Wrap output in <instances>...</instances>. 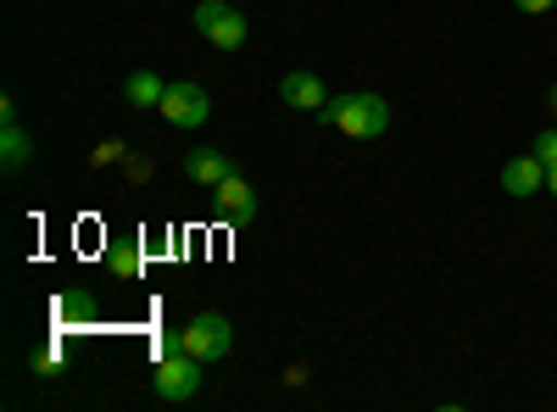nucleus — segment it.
Listing matches in <instances>:
<instances>
[{
  "label": "nucleus",
  "mask_w": 557,
  "mask_h": 412,
  "mask_svg": "<svg viewBox=\"0 0 557 412\" xmlns=\"http://www.w3.org/2000/svg\"><path fill=\"white\" fill-rule=\"evenodd\" d=\"M323 123H335L341 134H351V140H380V134L391 128V101L374 96V89H362V96H341L318 112Z\"/></svg>",
  "instance_id": "f257e3e1"
},
{
  "label": "nucleus",
  "mask_w": 557,
  "mask_h": 412,
  "mask_svg": "<svg viewBox=\"0 0 557 412\" xmlns=\"http://www.w3.org/2000/svg\"><path fill=\"white\" fill-rule=\"evenodd\" d=\"M201 369L207 362L201 357H190V351H168V357H157V396L162 401H190V396H201Z\"/></svg>",
  "instance_id": "f03ea898"
},
{
  "label": "nucleus",
  "mask_w": 557,
  "mask_h": 412,
  "mask_svg": "<svg viewBox=\"0 0 557 412\" xmlns=\"http://www.w3.org/2000/svg\"><path fill=\"white\" fill-rule=\"evenodd\" d=\"M196 34L207 45H218V51H240L246 45V17H240V7H228V0H201L196 7Z\"/></svg>",
  "instance_id": "7ed1b4c3"
},
{
  "label": "nucleus",
  "mask_w": 557,
  "mask_h": 412,
  "mask_svg": "<svg viewBox=\"0 0 557 412\" xmlns=\"http://www.w3.org/2000/svg\"><path fill=\"white\" fill-rule=\"evenodd\" d=\"M178 335H184V351L201 357V362H218V357H228V346H235V329H228V317H223V312H201V317H190V324H184Z\"/></svg>",
  "instance_id": "20e7f679"
},
{
  "label": "nucleus",
  "mask_w": 557,
  "mask_h": 412,
  "mask_svg": "<svg viewBox=\"0 0 557 412\" xmlns=\"http://www.w3.org/2000/svg\"><path fill=\"white\" fill-rule=\"evenodd\" d=\"M173 128H201L207 117H212V96L201 84H168V96H162V107H157Z\"/></svg>",
  "instance_id": "39448f33"
},
{
  "label": "nucleus",
  "mask_w": 557,
  "mask_h": 412,
  "mask_svg": "<svg viewBox=\"0 0 557 412\" xmlns=\"http://www.w3.org/2000/svg\"><path fill=\"white\" fill-rule=\"evenodd\" d=\"M212 201H218V212H223L228 223H251V217H257V190L246 185L240 173H228L223 185L212 190Z\"/></svg>",
  "instance_id": "423d86ee"
},
{
  "label": "nucleus",
  "mask_w": 557,
  "mask_h": 412,
  "mask_svg": "<svg viewBox=\"0 0 557 412\" xmlns=\"http://www.w3.org/2000/svg\"><path fill=\"white\" fill-rule=\"evenodd\" d=\"M278 96H285V107H296V112H323L330 107V89H323L318 73H290L285 84H278Z\"/></svg>",
  "instance_id": "0eeeda50"
},
{
  "label": "nucleus",
  "mask_w": 557,
  "mask_h": 412,
  "mask_svg": "<svg viewBox=\"0 0 557 412\" xmlns=\"http://www.w3.org/2000/svg\"><path fill=\"white\" fill-rule=\"evenodd\" d=\"M184 173L196 178V185H207V190H218L228 173H235V162H228L223 151H212V146H196V151H184Z\"/></svg>",
  "instance_id": "6e6552de"
},
{
  "label": "nucleus",
  "mask_w": 557,
  "mask_h": 412,
  "mask_svg": "<svg viewBox=\"0 0 557 412\" xmlns=\"http://www.w3.org/2000/svg\"><path fill=\"white\" fill-rule=\"evenodd\" d=\"M541 185H546V162H541L535 151H530V157H513V162L502 167V190H507V196H535Z\"/></svg>",
  "instance_id": "1a4fd4ad"
},
{
  "label": "nucleus",
  "mask_w": 557,
  "mask_h": 412,
  "mask_svg": "<svg viewBox=\"0 0 557 412\" xmlns=\"http://www.w3.org/2000/svg\"><path fill=\"white\" fill-rule=\"evenodd\" d=\"M162 96H168V84H162L157 73H146V67L128 73V84H123V101H128V107H139V112H157V107H162Z\"/></svg>",
  "instance_id": "9d476101"
},
{
  "label": "nucleus",
  "mask_w": 557,
  "mask_h": 412,
  "mask_svg": "<svg viewBox=\"0 0 557 412\" xmlns=\"http://www.w3.org/2000/svg\"><path fill=\"white\" fill-rule=\"evenodd\" d=\"M28 151H34V146H28V134L17 128V112L7 107V140H0V162H7V173H17V167L28 162Z\"/></svg>",
  "instance_id": "9b49d317"
},
{
  "label": "nucleus",
  "mask_w": 557,
  "mask_h": 412,
  "mask_svg": "<svg viewBox=\"0 0 557 412\" xmlns=\"http://www.w3.org/2000/svg\"><path fill=\"white\" fill-rule=\"evenodd\" d=\"M107 267L117 273V279H139V251H134V246H117V251L107 257Z\"/></svg>",
  "instance_id": "f8f14e48"
},
{
  "label": "nucleus",
  "mask_w": 557,
  "mask_h": 412,
  "mask_svg": "<svg viewBox=\"0 0 557 412\" xmlns=\"http://www.w3.org/2000/svg\"><path fill=\"white\" fill-rule=\"evenodd\" d=\"M530 151H535V157H541L546 167H557V128H546V134H541V140H535Z\"/></svg>",
  "instance_id": "ddd939ff"
},
{
  "label": "nucleus",
  "mask_w": 557,
  "mask_h": 412,
  "mask_svg": "<svg viewBox=\"0 0 557 412\" xmlns=\"http://www.w3.org/2000/svg\"><path fill=\"white\" fill-rule=\"evenodd\" d=\"M123 157H128L123 140H101V146H96V162H101V167H112V162H123Z\"/></svg>",
  "instance_id": "4468645a"
},
{
  "label": "nucleus",
  "mask_w": 557,
  "mask_h": 412,
  "mask_svg": "<svg viewBox=\"0 0 557 412\" xmlns=\"http://www.w3.org/2000/svg\"><path fill=\"white\" fill-rule=\"evenodd\" d=\"M513 7H519V12H530V17H541V12H552V7H557V0H513Z\"/></svg>",
  "instance_id": "2eb2a0df"
},
{
  "label": "nucleus",
  "mask_w": 557,
  "mask_h": 412,
  "mask_svg": "<svg viewBox=\"0 0 557 412\" xmlns=\"http://www.w3.org/2000/svg\"><path fill=\"white\" fill-rule=\"evenodd\" d=\"M546 190L557 196V167H546Z\"/></svg>",
  "instance_id": "dca6fc26"
},
{
  "label": "nucleus",
  "mask_w": 557,
  "mask_h": 412,
  "mask_svg": "<svg viewBox=\"0 0 557 412\" xmlns=\"http://www.w3.org/2000/svg\"><path fill=\"white\" fill-rule=\"evenodd\" d=\"M552 112H557V84H552Z\"/></svg>",
  "instance_id": "f3484780"
}]
</instances>
